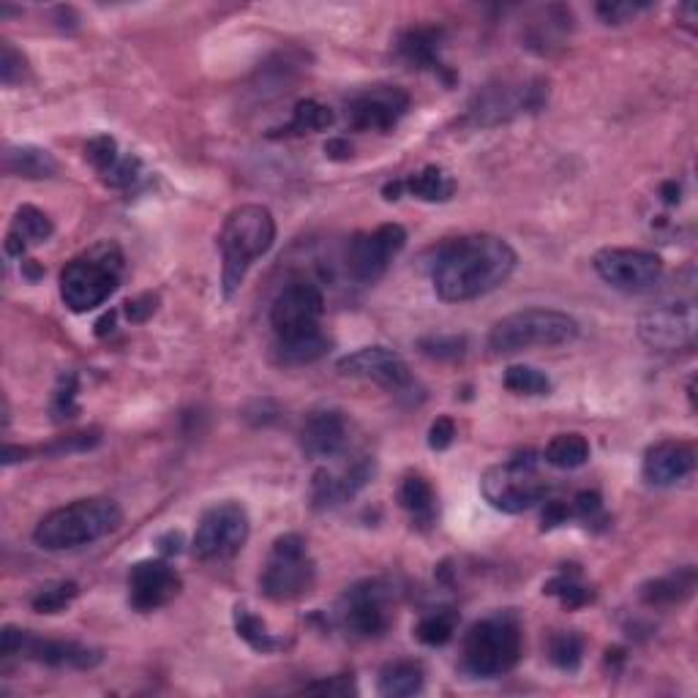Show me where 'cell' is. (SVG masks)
<instances>
[{"mask_svg":"<svg viewBox=\"0 0 698 698\" xmlns=\"http://www.w3.org/2000/svg\"><path fill=\"white\" fill-rule=\"evenodd\" d=\"M336 368L342 377L377 382V385L387 387V391H402V387H407L413 382L407 361L398 352L387 347H363L352 352V355H344L338 361Z\"/></svg>","mask_w":698,"mask_h":698,"instance_id":"e0dca14e","label":"cell"},{"mask_svg":"<svg viewBox=\"0 0 698 698\" xmlns=\"http://www.w3.org/2000/svg\"><path fill=\"white\" fill-rule=\"evenodd\" d=\"M123 524V510L115 499L88 497L47 513L33 529L36 546L44 552H71L107 538Z\"/></svg>","mask_w":698,"mask_h":698,"instance_id":"7a4b0ae2","label":"cell"},{"mask_svg":"<svg viewBox=\"0 0 698 698\" xmlns=\"http://www.w3.org/2000/svg\"><path fill=\"white\" fill-rule=\"evenodd\" d=\"M325 314V295L317 284L295 282L284 286L271 306V327L276 338L295 336V333L320 327Z\"/></svg>","mask_w":698,"mask_h":698,"instance_id":"9a60e30c","label":"cell"},{"mask_svg":"<svg viewBox=\"0 0 698 698\" xmlns=\"http://www.w3.org/2000/svg\"><path fill=\"white\" fill-rule=\"evenodd\" d=\"M181 543H183L181 533H170L164 535V538H159V552L164 554V557H172V554L181 552Z\"/></svg>","mask_w":698,"mask_h":698,"instance_id":"f5cc1de1","label":"cell"},{"mask_svg":"<svg viewBox=\"0 0 698 698\" xmlns=\"http://www.w3.org/2000/svg\"><path fill=\"white\" fill-rule=\"evenodd\" d=\"M306 694H322V696H350L357 694L355 682L350 677H333V679H320V682L306 685Z\"/></svg>","mask_w":698,"mask_h":698,"instance_id":"bcb514c9","label":"cell"},{"mask_svg":"<svg viewBox=\"0 0 698 698\" xmlns=\"http://www.w3.org/2000/svg\"><path fill=\"white\" fill-rule=\"evenodd\" d=\"M85 159L91 161L99 175H107L121 161V151H118V142L110 134H99L85 145Z\"/></svg>","mask_w":698,"mask_h":698,"instance_id":"ab89813d","label":"cell"},{"mask_svg":"<svg viewBox=\"0 0 698 698\" xmlns=\"http://www.w3.org/2000/svg\"><path fill=\"white\" fill-rule=\"evenodd\" d=\"M398 503L409 513L415 527L426 529L437 522V492L432 483L421 475L404 477L402 488H398Z\"/></svg>","mask_w":698,"mask_h":698,"instance_id":"484cf974","label":"cell"},{"mask_svg":"<svg viewBox=\"0 0 698 698\" xmlns=\"http://www.w3.org/2000/svg\"><path fill=\"white\" fill-rule=\"evenodd\" d=\"M77 595H80V587H77L74 581H55V584L41 587L39 593L33 595L31 606H33V611H39V614H61L74 604Z\"/></svg>","mask_w":698,"mask_h":698,"instance_id":"74e56055","label":"cell"},{"mask_svg":"<svg viewBox=\"0 0 698 698\" xmlns=\"http://www.w3.org/2000/svg\"><path fill=\"white\" fill-rule=\"evenodd\" d=\"M696 587V570L694 568H682L671 576L655 578V581L644 584L641 587V600L647 606H679L682 600H688L694 595Z\"/></svg>","mask_w":698,"mask_h":698,"instance_id":"f546056e","label":"cell"},{"mask_svg":"<svg viewBox=\"0 0 698 698\" xmlns=\"http://www.w3.org/2000/svg\"><path fill=\"white\" fill-rule=\"evenodd\" d=\"M183 581L178 570L164 559H142L129 573V604L136 611L148 614L172 604L181 593Z\"/></svg>","mask_w":698,"mask_h":698,"instance_id":"2e32d148","label":"cell"},{"mask_svg":"<svg viewBox=\"0 0 698 698\" xmlns=\"http://www.w3.org/2000/svg\"><path fill=\"white\" fill-rule=\"evenodd\" d=\"M480 492L486 503L499 513H524L540 505L548 494V483L538 473L535 453H522L510 462L492 467L480 480Z\"/></svg>","mask_w":698,"mask_h":698,"instance_id":"52a82bcc","label":"cell"},{"mask_svg":"<svg viewBox=\"0 0 698 698\" xmlns=\"http://www.w3.org/2000/svg\"><path fill=\"white\" fill-rule=\"evenodd\" d=\"M445 31L434 26H413L398 33L396 55L402 58L409 69L421 71H445L443 63Z\"/></svg>","mask_w":698,"mask_h":698,"instance_id":"603a6c76","label":"cell"},{"mask_svg":"<svg viewBox=\"0 0 698 698\" xmlns=\"http://www.w3.org/2000/svg\"><path fill=\"white\" fill-rule=\"evenodd\" d=\"M548 658L563 671H578L584 660V636H578L576 630H559L548 638Z\"/></svg>","mask_w":698,"mask_h":698,"instance_id":"d590c367","label":"cell"},{"mask_svg":"<svg viewBox=\"0 0 698 698\" xmlns=\"http://www.w3.org/2000/svg\"><path fill=\"white\" fill-rule=\"evenodd\" d=\"M516 249L497 235H467L445 243L432 265L439 301L467 303L499 290L516 271Z\"/></svg>","mask_w":698,"mask_h":698,"instance_id":"6da1fadb","label":"cell"},{"mask_svg":"<svg viewBox=\"0 0 698 698\" xmlns=\"http://www.w3.org/2000/svg\"><path fill=\"white\" fill-rule=\"evenodd\" d=\"M522 628L510 614H494L480 619L464 636L462 668L469 677L494 679L516 668L522 660Z\"/></svg>","mask_w":698,"mask_h":698,"instance_id":"5b68a950","label":"cell"},{"mask_svg":"<svg viewBox=\"0 0 698 698\" xmlns=\"http://www.w3.org/2000/svg\"><path fill=\"white\" fill-rule=\"evenodd\" d=\"M333 121H336V115H333L331 107L320 104L317 99H303V101H297L295 110H292L290 123H284L282 129H273L271 136L314 134V131L331 129Z\"/></svg>","mask_w":698,"mask_h":698,"instance_id":"4dcf8cb0","label":"cell"},{"mask_svg":"<svg viewBox=\"0 0 698 698\" xmlns=\"http://www.w3.org/2000/svg\"><path fill=\"white\" fill-rule=\"evenodd\" d=\"M232 619H235L237 636H241L243 641L254 649V653L267 655V653H279V649H284V638L273 636L271 630H267V625L262 623L256 614L249 611L246 606H235Z\"/></svg>","mask_w":698,"mask_h":698,"instance_id":"d6a6232c","label":"cell"},{"mask_svg":"<svg viewBox=\"0 0 698 698\" xmlns=\"http://www.w3.org/2000/svg\"><path fill=\"white\" fill-rule=\"evenodd\" d=\"M407 246V230L402 224H380L372 232H357L344 252V267L357 284H374L385 276L391 262Z\"/></svg>","mask_w":698,"mask_h":698,"instance_id":"8fae6325","label":"cell"},{"mask_svg":"<svg viewBox=\"0 0 698 698\" xmlns=\"http://www.w3.org/2000/svg\"><path fill=\"white\" fill-rule=\"evenodd\" d=\"M570 510H573V516L584 518V522H593V518L604 510V499H600L598 492H581V494H576V499H573Z\"/></svg>","mask_w":698,"mask_h":698,"instance_id":"7dc6e473","label":"cell"},{"mask_svg":"<svg viewBox=\"0 0 698 698\" xmlns=\"http://www.w3.org/2000/svg\"><path fill=\"white\" fill-rule=\"evenodd\" d=\"M578 336V322L554 308H522L503 317L488 333L494 355H513L533 347H563Z\"/></svg>","mask_w":698,"mask_h":698,"instance_id":"8992f818","label":"cell"},{"mask_svg":"<svg viewBox=\"0 0 698 698\" xmlns=\"http://www.w3.org/2000/svg\"><path fill=\"white\" fill-rule=\"evenodd\" d=\"M426 685V671L417 660H391L387 666H382L377 690L385 698H407L417 696Z\"/></svg>","mask_w":698,"mask_h":698,"instance_id":"f1b7e54d","label":"cell"},{"mask_svg":"<svg viewBox=\"0 0 698 698\" xmlns=\"http://www.w3.org/2000/svg\"><path fill=\"white\" fill-rule=\"evenodd\" d=\"M573 28V14L565 6H548L543 9L540 20H535L527 31V47L529 50L540 52H552V47H563L565 36L570 33Z\"/></svg>","mask_w":698,"mask_h":698,"instance_id":"83f0119b","label":"cell"},{"mask_svg":"<svg viewBox=\"0 0 698 698\" xmlns=\"http://www.w3.org/2000/svg\"><path fill=\"white\" fill-rule=\"evenodd\" d=\"M543 593L557 595V598L563 600V606H568V608H581V606L593 604V598H595L593 589H589L587 584L578 581V573L576 570H573L570 576H568V573H563V576L552 578V581H548L546 587H543Z\"/></svg>","mask_w":698,"mask_h":698,"instance_id":"f35d334b","label":"cell"},{"mask_svg":"<svg viewBox=\"0 0 698 698\" xmlns=\"http://www.w3.org/2000/svg\"><path fill=\"white\" fill-rule=\"evenodd\" d=\"M249 513L241 503H219L213 508L202 513L200 524H196L194 540V557L202 563H216V559H230L246 546L249 540Z\"/></svg>","mask_w":698,"mask_h":698,"instance_id":"30bf717a","label":"cell"},{"mask_svg":"<svg viewBox=\"0 0 698 698\" xmlns=\"http://www.w3.org/2000/svg\"><path fill=\"white\" fill-rule=\"evenodd\" d=\"M698 314L694 301L660 303L638 317V338L660 352L694 347Z\"/></svg>","mask_w":698,"mask_h":698,"instance_id":"7c38bea8","label":"cell"},{"mask_svg":"<svg viewBox=\"0 0 698 698\" xmlns=\"http://www.w3.org/2000/svg\"><path fill=\"white\" fill-rule=\"evenodd\" d=\"M77 391H80V385H77V374H63L61 382H58L55 387V396H52V417L55 421H71L77 413H80V407H77Z\"/></svg>","mask_w":698,"mask_h":698,"instance_id":"60d3db41","label":"cell"},{"mask_svg":"<svg viewBox=\"0 0 698 698\" xmlns=\"http://www.w3.org/2000/svg\"><path fill=\"white\" fill-rule=\"evenodd\" d=\"M112 325H115V314L110 312L95 322V333H99V336H107V331H112Z\"/></svg>","mask_w":698,"mask_h":698,"instance_id":"6f0895ef","label":"cell"},{"mask_svg":"<svg viewBox=\"0 0 698 698\" xmlns=\"http://www.w3.org/2000/svg\"><path fill=\"white\" fill-rule=\"evenodd\" d=\"M20 655L36 660V664H44L52 668H80V671L95 668L101 660H104L101 649L88 647V644L63 641V638H41V636L28 634V630H26V638H22Z\"/></svg>","mask_w":698,"mask_h":698,"instance_id":"44dd1931","label":"cell"},{"mask_svg":"<svg viewBox=\"0 0 698 698\" xmlns=\"http://www.w3.org/2000/svg\"><path fill=\"white\" fill-rule=\"evenodd\" d=\"M374 477V458H357L355 464L344 467L342 473H331V469H320L312 483V503L317 510L338 508V505L350 503L361 488L368 486Z\"/></svg>","mask_w":698,"mask_h":698,"instance_id":"d6986e66","label":"cell"},{"mask_svg":"<svg viewBox=\"0 0 698 698\" xmlns=\"http://www.w3.org/2000/svg\"><path fill=\"white\" fill-rule=\"evenodd\" d=\"M31 456V451L28 447H14V445H6L3 447V464L9 467V464L14 462H26V458Z\"/></svg>","mask_w":698,"mask_h":698,"instance_id":"11a10c76","label":"cell"},{"mask_svg":"<svg viewBox=\"0 0 698 698\" xmlns=\"http://www.w3.org/2000/svg\"><path fill=\"white\" fill-rule=\"evenodd\" d=\"M409 93L398 85H372L347 99V123L355 131H391L409 112Z\"/></svg>","mask_w":698,"mask_h":698,"instance_id":"5bb4252c","label":"cell"},{"mask_svg":"<svg viewBox=\"0 0 698 698\" xmlns=\"http://www.w3.org/2000/svg\"><path fill=\"white\" fill-rule=\"evenodd\" d=\"M660 200H664L666 205H677V202L682 200V186H679L677 181H666L664 186H660Z\"/></svg>","mask_w":698,"mask_h":698,"instance_id":"db71d44e","label":"cell"},{"mask_svg":"<svg viewBox=\"0 0 698 698\" xmlns=\"http://www.w3.org/2000/svg\"><path fill=\"white\" fill-rule=\"evenodd\" d=\"M22 638H26V630L14 628V625H6L3 634H0V653H3V658L22 653Z\"/></svg>","mask_w":698,"mask_h":698,"instance_id":"681fc988","label":"cell"},{"mask_svg":"<svg viewBox=\"0 0 698 698\" xmlns=\"http://www.w3.org/2000/svg\"><path fill=\"white\" fill-rule=\"evenodd\" d=\"M453 439H456V423L451 417H437L432 423V428H428V447L432 451H447L453 445Z\"/></svg>","mask_w":698,"mask_h":698,"instance_id":"f6af8a7d","label":"cell"},{"mask_svg":"<svg viewBox=\"0 0 698 698\" xmlns=\"http://www.w3.org/2000/svg\"><path fill=\"white\" fill-rule=\"evenodd\" d=\"M593 267L619 292H647L664 276V260L644 249H604L595 254Z\"/></svg>","mask_w":698,"mask_h":698,"instance_id":"4fadbf2b","label":"cell"},{"mask_svg":"<svg viewBox=\"0 0 698 698\" xmlns=\"http://www.w3.org/2000/svg\"><path fill=\"white\" fill-rule=\"evenodd\" d=\"M458 628V614L453 608H437L417 623L415 638L426 647H445Z\"/></svg>","mask_w":698,"mask_h":698,"instance_id":"e575fe53","label":"cell"},{"mask_svg":"<svg viewBox=\"0 0 698 698\" xmlns=\"http://www.w3.org/2000/svg\"><path fill=\"white\" fill-rule=\"evenodd\" d=\"M273 241H276V222L267 208L241 205L224 219L219 232L224 297H232L241 290L249 267L271 252Z\"/></svg>","mask_w":698,"mask_h":698,"instance_id":"3957f363","label":"cell"},{"mask_svg":"<svg viewBox=\"0 0 698 698\" xmlns=\"http://www.w3.org/2000/svg\"><path fill=\"white\" fill-rule=\"evenodd\" d=\"M28 77V61L22 52H17L9 41H3V55H0V80L6 88H14L26 82Z\"/></svg>","mask_w":698,"mask_h":698,"instance_id":"b9f144b4","label":"cell"},{"mask_svg":"<svg viewBox=\"0 0 698 698\" xmlns=\"http://www.w3.org/2000/svg\"><path fill=\"white\" fill-rule=\"evenodd\" d=\"M387 589L380 581H366L352 587L344 595L342 604V623L352 636L374 638L382 636L391 625L387 619Z\"/></svg>","mask_w":698,"mask_h":698,"instance_id":"ac0fdd59","label":"cell"},{"mask_svg":"<svg viewBox=\"0 0 698 698\" xmlns=\"http://www.w3.org/2000/svg\"><path fill=\"white\" fill-rule=\"evenodd\" d=\"M301 447L312 458H333L350 443L347 417L338 409H314L301 426Z\"/></svg>","mask_w":698,"mask_h":698,"instance_id":"ffe728a7","label":"cell"},{"mask_svg":"<svg viewBox=\"0 0 698 698\" xmlns=\"http://www.w3.org/2000/svg\"><path fill=\"white\" fill-rule=\"evenodd\" d=\"M325 156L333 159V161H347L352 156V145L347 140H342V136H336V140H327Z\"/></svg>","mask_w":698,"mask_h":698,"instance_id":"816d5d0a","label":"cell"},{"mask_svg":"<svg viewBox=\"0 0 698 698\" xmlns=\"http://www.w3.org/2000/svg\"><path fill=\"white\" fill-rule=\"evenodd\" d=\"M327 350H331V338L322 333V327L276 338V361L282 366H306V363H314L322 355H327Z\"/></svg>","mask_w":698,"mask_h":698,"instance_id":"4316f807","label":"cell"},{"mask_svg":"<svg viewBox=\"0 0 698 698\" xmlns=\"http://www.w3.org/2000/svg\"><path fill=\"white\" fill-rule=\"evenodd\" d=\"M52 232H55V226H52V219L44 211H39L33 205H22L14 213V219H11L9 235H6V254L22 260L28 246L47 243L52 237Z\"/></svg>","mask_w":698,"mask_h":698,"instance_id":"cb8c5ba5","label":"cell"},{"mask_svg":"<svg viewBox=\"0 0 698 698\" xmlns=\"http://www.w3.org/2000/svg\"><path fill=\"white\" fill-rule=\"evenodd\" d=\"M546 464L557 469H578L589 462V443L581 434H557L543 451Z\"/></svg>","mask_w":698,"mask_h":698,"instance_id":"836d02e7","label":"cell"},{"mask_svg":"<svg viewBox=\"0 0 698 698\" xmlns=\"http://www.w3.org/2000/svg\"><path fill=\"white\" fill-rule=\"evenodd\" d=\"M573 516V510L565 503H548L546 510H543V529L559 527V524H568V518Z\"/></svg>","mask_w":698,"mask_h":698,"instance_id":"f907efd6","label":"cell"},{"mask_svg":"<svg viewBox=\"0 0 698 698\" xmlns=\"http://www.w3.org/2000/svg\"><path fill=\"white\" fill-rule=\"evenodd\" d=\"M503 385L516 396H548L552 393V380L533 366H510L505 372Z\"/></svg>","mask_w":698,"mask_h":698,"instance_id":"8d00e7d4","label":"cell"},{"mask_svg":"<svg viewBox=\"0 0 698 698\" xmlns=\"http://www.w3.org/2000/svg\"><path fill=\"white\" fill-rule=\"evenodd\" d=\"M3 172L26 181H47L58 175V161L50 151L36 145H9L3 153Z\"/></svg>","mask_w":698,"mask_h":698,"instance_id":"d4e9b609","label":"cell"},{"mask_svg":"<svg viewBox=\"0 0 698 698\" xmlns=\"http://www.w3.org/2000/svg\"><path fill=\"white\" fill-rule=\"evenodd\" d=\"M421 350L426 355L439 357V361H456L467 352V338L464 336H428L421 338Z\"/></svg>","mask_w":698,"mask_h":698,"instance_id":"7bdbcfd3","label":"cell"},{"mask_svg":"<svg viewBox=\"0 0 698 698\" xmlns=\"http://www.w3.org/2000/svg\"><path fill=\"white\" fill-rule=\"evenodd\" d=\"M404 191V181H391L382 186V194H385V200H398Z\"/></svg>","mask_w":698,"mask_h":698,"instance_id":"9f6ffc18","label":"cell"},{"mask_svg":"<svg viewBox=\"0 0 698 698\" xmlns=\"http://www.w3.org/2000/svg\"><path fill=\"white\" fill-rule=\"evenodd\" d=\"M546 101L548 82L540 80V77H529V80H499L480 88L473 95L464 121L480 129H492L499 127V123H508L518 115H527V112H538Z\"/></svg>","mask_w":698,"mask_h":698,"instance_id":"9c48e42d","label":"cell"},{"mask_svg":"<svg viewBox=\"0 0 698 698\" xmlns=\"http://www.w3.org/2000/svg\"><path fill=\"white\" fill-rule=\"evenodd\" d=\"M649 9V3H630V0H606V3H598V17L604 22H608V26H623V22H628L630 17H636L638 11Z\"/></svg>","mask_w":698,"mask_h":698,"instance_id":"ee69618b","label":"cell"},{"mask_svg":"<svg viewBox=\"0 0 698 698\" xmlns=\"http://www.w3.org/2000/svg\"><path fill=\"white\" fill-rule=\"evenodd\" d=\"M153 314H156V295H151V292L134 297V301H127V317L131 322H145Z\"/></svg>","mask_w":698,"mask_h":698,"instance_id":"c3c4849f","label":"cell"},{"mask_svg":"<svg viewBox=\"0 0 698 698\" xmlns=\"http://www.w3.org/2000/svg\"><path fill=\"white\" fill-rule=\"evenodd\" d=\"M404 191H409V194L423 202H447L456 194V181H453V175L445 166L428 164L404 181Z\"/></svg>","mask_w":698,"mask_h":698,"instance_id":"1f68e13d","label":"cell"},{"mask_svg":"<svg viewBox=\"0 0 698 698\" xmlns=\"http://www.w3.org/2000/svg\"><path fill=\"white\" fill-rule=\"evenodd\" d=\"M127 256L112 241H99L61 271V297L74 314H88L104 306L121 286Z\"/></svg>","mask_w":698,"mask_h":698,"instance_id":"277c9868","label":"cell"},{"mask_svg":"<svg viewBox=\"0 0 698 698\" xmlns=\"http://www.w3.org/2000/svg\"><path fill=\"white\" fill-rule=\"evenodd\" d=\"M314 581H317V565L308 554V543L295 533L282 535L273 543L271 557L262 568V595L276 604H290L312 593Z\"/></svg>","mask_w":698,"mask_h":698,"instance_id":"ba28073f","label":"cell"},{"mask_svg":"<svg viewBox=\"0 0 698 698\" xmlns=\"http://www.w3.org/2000/svg\"><path fill=\"white\" fill-rule=\"evenodd\" d=\"M641 469L653 486H674L696 469V447L685 439H664L644 453Z\"/></svg>","mask_w":698,"mask_h":698,"instance_id":"7402d4cb","label":"cell"}]
</instances>
